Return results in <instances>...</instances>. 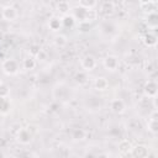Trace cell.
<instances>
[{"mask_svg": "<svg viewBox=\"0 0 158 158\" xmlns=\"http://www.w3.org/2000/svg\"><path fill=\"white\" fill-rule=\"evenodd\" d=\"M1 69L7 75H15L19 72V63L15 59H12V58H7V59L2 60Z\"/></svg>", "mask_w": 158, "mask_h": 158, "instance_id": "6da1fadb", "label": "cell"}, {"mask_svg": "<svg viewBox=\"0 0 158 158\" xmlns=\"http://www.w3.org/2000/svg\"><path fill=\"white\" fill-rule=\"evenodd\" d=\"M147 130L154 136L158 133V112H157V109H153V111L149 116V120L147 122Z\"/></svg>", "mask_w": 158, "mask_h": 158, "instance_id": "7a4b0ae2", "label": "cell"}, {"mask_svg": "<svg viewBox=\"0 0 158 158\" xmlns=\"http://www.w3.org/2000/svg\"><path fill=\"white\" fill-rule=\"evenodd\" d=\"M32 132L28 128H20V131L16 135V139L21 143V144H30L32 141Z\"/></svg>", "mask_w": 158, "mask_h": 158, "instance_id": "3957f363", "label": "cell"}, {"mask_svg": "<svg viewBox=\"0 0 158 158\" xmlns=\"http://www.w3.org/2000/svg\"><path fill=\"white\" fill-rule=\"evenodd\" d=\"M157 90H158V85L154 80H148L143 86V93L149 99L157 98Z\"/></svg>", "mask_w": 158, "mask_h": 158, "instance_id": "277c9868", "label": "cell"}, {"mask_svg": "<svg viewBox=\"0 0 158 158\" xmlns=\"http://www.w3.org/2000/svg\"><path fill=\"white\" fill-rule=\"evenodd\" d=\"M130 152H131V156L135 158H146L149 154V151L144 144H137L132 147Z\"/></svg>", "mask_w": 158, "mask_h": 158, "instance_id": "5b68a950", "label": "cell"}, {"mask_svg": "<svg viewBox=\"0 0 158 158\" xmlns=\"http://www.w3.org/2000/svg\"><path fill=\"white\" fill-rule=\"evenodd\" d=\"M81 68L85 70V72H91V70H94L95 69V67H96V59H95V57L94 56H91V54H88V56H85L83 59H81Z\"/></svg>", "mask_w": 158, "mask_h": 158, "instance_id": "8992f818", "label": "cell"}, {"mask_svg": "<svg viewBox=\"0 0 158 158\" xmlns=\"http://www.w3.org/2000/svg\"><path fill=\"white\" fill-rule=\"evenodd\" d=\"M104 67L110 72L116 70L118 68V58L116 56H106L104 58Z\"/></svg>", "mask_w": 158, "mask_h": 158, "instance_id": "52a82bcc", "label": "cell"}, {"mask_svg": "<svg viewBox=\"0 0 158 158\" xmlns=\"http://www.w3.org/2000/svg\"><path fill=\"white\" fill-rule=\"evenodd\" d=\"M1 16L6 21H14L17 17V10L14 6H5L1 11Z\"/></svg>", "mask_w": 158, "mask_h": 158, "instance_id": "ba28073f", "label": "cell"}, {"mask_svg": "<svg viewBox=\"0 0 158 158\" xmlns=\"http://www.w3.org/2000/svg\"><path fill=\"white\" fill-rule=\"evenodd\" d=\"M110 109L114 114H122L126 109V105L123 102V100L121 99H114L110 101Z\"/></svg>", "mask_w": 158, "mask_h": 158, "instance_id": "9c48e42d", "label": "cell"}, {"mask_svg": "<svg viewBox=\"0 0 158 158\" xmlns=\"http://www.w3.org/2000/svg\"><path fill=\"white\" fill-rule=\"evenodd\" d=\"M86 10H88V9H85V7L80 6V5L73 7V17H74L75 20H78L79 22L85 21V19H86Z\"/></svg>", "mask_w": 158, "mask_h": 158, "instance_id": "30bf717a", "label": "cell"}, {"mask_svg": "<svg viewBox=\"0 0 158 158\" xmlns=\"http://www.w3.org/2000/svg\"><path fill=\"white\" fill-rule=\"evenodd\" d=\"M115 11V4L112 1H104L100 6V12L105 16H110L112 15Z\"/></svg>", "mask_w": 158, "mask_h": 158, "instance_id": "8fae6325", "label": "cell"}, {"mask_svg": "<svg viewBox=\"0 0 158 158\" xmlns=\"http://www.w3.org/2000/svg\"><path fill=\"white\" fill-rule=\"evenodd\" d=\"M94 86L96 90H100V91H104L109 88V80L104 77H98L95 79V83H94Z\"/></svg>", "mask_w": 158, "mask_h": 158, "instance_id": "7c38bea8", "label": "cell"}, {"mask_svg": "<svg viewBox=\"0 0 158 158\" xmlns=\"http://www.w3.org/2000/svg\"><path fill=\"white\" fill-rule=\"evenodd\" d=\"M142 41H143L144 46H147V47H154V46L157 44V36H156L154 33L147 32V33L143 36Z\"/></svg>", "mask_w": 158, "mask_h": 158, "instance_id": "4fadbf2b", "label": "cell"}, {"mask_svg": "<svg viewBox=\"0 0 158 158\" xmlns=\"http://www.w3.org/2000/svg\"><path fill=\"white\" fill-rule=\"evenodd\" d=\"M11 104L7 98H0V115H7L10 112Z\"/></svg>", "mask_w": 158, "mask_h": 158, "instance_id": "5bb4252c", "label": "cell"}, {"mask_svg": "<svg viewBox=\"0 0 158 158\" xmlns=\"http://www.w3.org/2000/svg\"><path fill=\"white\" fill-rule=\"evenodd\" d=\"M146 23L148 25V27H152V28H156L157 25H158V15L157 12H151L147 15V21Z\"/></svg>", "mask_w": 158, "mask_h": 158, "instance_id": "9a60e30c", "label": "cell"}, {"mask_svg": "<svg viewBox=\"0 0 158 158\" xmlns=\"http://www.w3.org/2000/svg\"><path fill=\"white\" fill-rule=\"evenodd\" d=\"M48 27H49V30H52V31H58V30H60V27H62V20H60L59 17H52V19H49V21H48Z\"/></svg>", "mask_w": 158, "mask_h": 158, "instance_id": "2e32d148", "label": "cell"}, {"mask_svg": "<svg viewBox=\"0 0 158 158\" xmlns=\"http://www.w3.org/2000/svg\"><path fill=\"white\" fill-rule=\"evenodd\" d=\"M131 148H132V143L128 139H121L118 142V151L121 153H123V154L125 153H128L131 151Z\"/></svg>", "mask_w": 158, "mask_h": 158, "instance_id": "e0dca14e", "label": "cell"}, {"mask_svg": "<svg viewBox=\"0 0 158 158\" xmlns=\"http://www.w3.org/2000/svg\"><path fill=\"white\" fill-rule=\"evenodd\" d=\"M60 20H62V26H64L67 28L73 27L74 26V22H75V19L73 17V15H69V14L63 15V17Z\"/></svg>", "mask_w": 158, "mask_h": 158, "instance_id": "ac0fdd59", "label": "cell"}, {"mask_svg": "<svg viewBox=\"0 0 158 158\" xmlns=\"http://www.w3.org/2000/svg\"><path fill=\"white\" fill-rule=\"evenodd\" d=\"M85 135H86V132H85L83 128H79V127L73 128V131H72V138L75 139V141H81V139H84V138H85Z\"/></svg>", "mask_w": 158, "mask_h": 158, "instance_id": "d6986e66", "label": "cell"}, {"mask_svg": "<svg viewBox=\"0 0 158 158\" xmlns=\"http://www.w3.org/2000/svg\"><path fill=\"white\" fill-rule=\"evenodd\" d=\"M69 10H70V7H69L68 1L62 0V1H59V2L57 4V11H58L59 14H62V15H67V14L69 12Z\"/></svg>", "mask_w": 158, "mask_h": 158, "instance_id": "ffe728a7", "label": "cell"}, {"mask_svg": "<svg viewBox=\"0 0 158 158\" xmlns=\"http://www.w3.org/2000/svg\"><path fill=\"white\" fill-rule=\"evenodd\" d=\"M67 37L64 36V35H57V36H54V38H53V43L57 46V47H59V48H63L65 44H67Z\"/></svg>", "mask_w": 158, "mask_h": 158, "instance_id": "44dd1931", "label": "cell"}, {"mask_svg": "<svg viewBox=\"0 0 158 158\" xmlns=\"http://www.w3.org/2000/svg\"><path fill=\"white\" fill-rule=\"evenodd\" d=\"M22 65H23V68H25L26 70H32V69H35V67H36V60H35L33 57H27V58L23 59Z\"/></svg>", "mask_w": 158, "mask_h": 158, "instance_id": "7402d4cb", "label": "cell"}, {"mask_svg": "<svg viewBox=\"0 0 158 158\" xmlns=\"http://www.w3.org/2000/svg\"><path fill=\"white\" fill-rule=\"evenodd\" d=\"M86 79H88L86 73L83 72V70L77 72L75 75H74V80H75V83H78V84H84V83H86Z\"/></svg>", "mask_w": 158, "mask_h": 158, "instance_id": "603a6c76", "label": "cell"}, {"mask_svg": "<svg viewBox=\"0 0 158 158\" xmlns=\"http://www.w3.org/2000/svg\"><path fill=\"white\" fill-rule=\"evenodd\" d=\"M98 11L96 10H94V9H88L86 10V19H85V21H88V22H91V21H95V20H98Z\"/></svg>", "mask_w": 158, "mask_h": 158, "instance_id": "cb8c5ba5", "label": "cell"}, {"mask_svg": "<svg viewBox=\"0 0 158 158\" xmlns=\"http://www.w3.org/2000/svg\"><path fill=\"white\" fill-rule=\"evenodd\" d=\"M142 10L146 14H151V12H156V2H147V4H142L141 5Z\"/></svg>", "mask_w": 158, "mask_h": 158, "instance_id": "d4e9b609", "label": "cell"}, {"mask_svg": "<svg viewBox=\"0 0 158 158\" xmlns=\"http://www.w3.org/2000/svg\"><path fill=\"white\" fill-rule=\"evenodd\" d=\"M10 95V88L5 84L0 81V98H9Z\"/></svg>", "mask_w": 158, "mask_h": 158, "instance_id": "484cf974", "label": "cell"}, {"mask_svg": "<svg viewBox=\"0 0 158 158\" xmlns=\"http://www.w3.org/2000/svg\"><path fill=\"white\" fill-rule=\"evenodd\" d=\"M78 2L85 9H94V6L96 5V0H79Z\"/></svg>", "mask_w": 158, "mask_h": 158, "instance_id": "4316f807", "label": "cell"}, {"mask_svg": "<svg viewBox=\"0 0 158 158\" xmlns=\"http://www.w3.org/2000/svg\"><path fill=\"white\" fill-rule=\"evenodd\" d=\"M28 52H30V56H31V57H36V56L41 52V47H40V44H37V43L31 44L30 48H28Z\"/></svg>", "mask_w": 158, "mask_h": 158, "instance_id": "83f0119b", "label": "cell"}, {"mask_svg": "<svg viewBox=\"0 0 158 158\" xmlns=\"http://www.w3.org/2000/svg\"><path fill=\"white\" fill-rule=\"evenodd\" d=\"M89 28H90V23H89L88 21H83V22H80V25H79V30H80L81 32H88Z\"/></svg>", "mask_w": 158, "mask_h": 158, "instance_id": "f1b7e54d", "label": "cell"}, {"mask_svg": "<svg viewBox=\"0 0 158 158\" xmlns=\"http://www.w3.org/2000/svg\"><path fill=\"white\" fill-rule=\"evenodd\" d=\"M9 128H11V133L16 136V135H17V132L20 131L21 126H20V123H12V125H11V126H10Z\"/></svg>", "mask_w": 158, "mask_h": 158, "instance_id": "f546056e", "label": "cell"}, {"mask_svg": "<svg viewBox=\"0 0 158 158\" xmlns=\"http://www.w3.org/2000/svg\"><path fill=\"white\" fill-rule=\"evenodd\" d=\"M36 58H38L40 60H44V59H46V53H44V52L41 49V52H40V53L36 56Z\"/></svg>", "mask_w": 158, "mask_h": 158, "instance_id": "4dcf8cb0", "label": "cell"}, {"mask_svg": "<svg viewBox=\"0 0 158 158\" xmlns=\"http://www.w3.org/2000/svg\"><path fill=\"white\" fill-rule=\"evenodd\" d=\"M6 144H7V143H6V139H5V138H0V149H1V148H5Z\"/></svg>", "mask_w": 158, "mask_h": 158, "instance_id": "1f68e13d", "label": "cell"}, {"mask_svg": "<svg viewBox=\"0 0 158 158\" xmlns=\"http://www.w3.org/2000/svg\"><path fill=\"white\" fill-rule=\"evenodd\" d=\"M139 1V4L142 5V4H147V2H151L152 0H138Z\"/></svg>", "mask_w": 158, "mask_h": 158, "instance_id": "d6a6232c", "label": "cell"}, {"mask_svg": "<svg viewBox=\"0 0 158 158\" xmlns=\"http://www.w3.org/2000/svg\"><path fill=\"white\" fill-rule=\"evenodd\" d=\"M4 37H5V35H4V32H2V30H0V42L4 40Z\"/></svg>", "mask_w": 158, "mask_h": 158, "instance_id": "836d02e7", "label": "cell"}, {"mask_svg": "<svg viewBox=\"0 0 158 158\" xmlns=\"http://www.w3.org/2000/svg\"><path fill=\"white\" fill-rule=\"evenodd\" d=\"M152 2H157V0H152Z\"/></svg>", "mask_w": 158, "mask_h": 158, "instance_id": "e575fe53", "label": "cell"}, {"mask_svg": "<svg viewBox=\"0 0 158 158\" xmlns=\"http://www.w3.org/2000/svg\"><path fill=\"white\" fill-rule=\"evenodd\" d=\"M72 1H75V2H77V1H79V0H72Z\"/></svg>", "mask_w": 158, "mask_h": 158, "instance_id": "d590c367", "label": "cell"}]
</instances>
